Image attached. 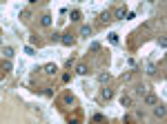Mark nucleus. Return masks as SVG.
<instances>
[{"instance_id": "nucleus-15", "label": "nucleus", "mask_w": 167, "mask_h": 124, "mask_svg": "<svg viewBox=\"0 0 167 124\" xmlns=\"http://www.w3.org/2000/svg\"><path fill=\"white\" fill-rule=\"evenodd\" d=\"M5 56H7V58H11V56H14V49H11V47H5Z\"/></svg>"}, {"instance_id": "nucleus-2", "label": "nucleus", "mask_w": 167, "mask_h": 124, "mask_svg": "<svg viewBox=\"0 0 167 124\" xmlns=\"http://www.w3.org/2000/svg\"><path fill=\"white\" fill-rule=\"evenodd\" d=\"M69 18H71V22H78V20L83 18V11H80V9H74V11L69 13Z\"/></svg>"}, {"instance_id": "nucleus-7", "label": "nucleus", "mask_w": 167, "mask_h": 124, "mask_svg": "<svg viewBox=\"0 0 167 124\" xmlns=\"http://www.w3.org/2000/svg\"><path fill=\"white\" fill-rule=\"evenodd\" d=\"M40 25H42V27H49V25H51V16H49V13H42Z\"/></svg>"}, {"instance_id": "nucleus-12", "label": "nucleus", "mask_w": 167, "mask_h": 124, "mask_svg": "<svg viewBox=\"0 0 167 124\" xmlns=\"http://www.w3.org/2000/svg\"><path fill=\"white\" fill-rule=\"evenodd\" d=\"M62 102H65V104H74L76 100H74V95H71V93H67L65 98H62Z\"/></svg>"}, {"instance_id": "nucleus-19", "label": "nucleus", "mask_w": 167, "mask_h": 124, "mask_svg": "<svg viewBox=\"0 0 167 124\" xmlns=\"http://www.w3.org/2000/svg\"><path fill=\"white\" fill-rule=\"evenodd\" d=\"M89 49H92V51H98V49H100V44H98V42H92V47H89Z\"/></svg>"}, {"instance_id": "nucleus-18", "label": "nucleus", "mask_w": 167, "mask_h": 124, "mask_svg": "<svg viewBox=\"0 0 167 124\" xmlns=\"http://www.w3.org/2000/svg\"><path fill=\"white\" fill-rule=\"evenodd\" d=\"M2 69L5 71H11V62H2Z\"/></svg>"}, {"instance_id": "nucleus-17", "label": "nucleus", "mask_w": 167, "mask_h": 124, "mask_svg": "<svg viewBox=\"0 0 167 124\" xmlns=\"http://www.w3.org/2000/svg\"><path fill=\"white\" fill-rule=\"evenodd\" d=\"M109 40H111L114 44H116V42H118V33H111V36H109Z\"/></svg>"}, {"instance_id": "nucleus-5", "label": "nucleus", "mask_w": 167, "mask_h": 124, "mask_svg": "<svg viewBox=\"0 0 167 124\" xmlns=\"http://www.w3.org/2000/svg\"><path fill=\"white\" fill-rule=\"evenodd\" d=\"M76 73H78V75H87V73H89V66H87V64H78V66H76Z\"/></svg>"}, {"instance_id": "nucleus-16", "label": "nucleus", "mask_w": 167, "mask_h": 124, "mask_svg": "<svg viewBox=\"0 0 167 124\" xmlns=\"http://www.w3.org/2000/svg\"><path fill=\"white\" fill-rule=\"evenodd\" d=\"M147 73H149V75L156 73V64H149V66H147Z\"/></svg>"}, {"instance_id": "nucleus-11", "label": "nucleus", "mask_w": 167, "mask_h": 124, "mask_svg": "<svg viewBox=\"0 0 167 124\" xmlns=\"http://www.w3.org/2000/svg\"><path fill=\"white\" fill-rule=\"evenodd\" d=\"M120 104H123V107H132V98H129V95H123V98H120Z\"/></svg>"}, {"instance_id": "nucleus-10", "label": "nucleus", "mask_w": 167, "mask_h": 124, "mask_svg": "<svg viewBox=\"0 0 167 124\" xmlns=\"http://www.w3.org/2000/svg\"><path fill=\"white\" fill-rule=\"evenodd\" d=\"M145 102H147V104H156L158 100H156V95H154V93H147V98H145Z\"/></svg>"}, {"instance_id": "nucleus-4", "label": "nucleus", "mask_w": 167, "mask_h": 124, "mask_svg": "<svg viewBox=\"0 0 167 124\" xmlns=\"http://www.w3.org/2000/svg\"><path fill=\"white\" fill-rule=\"evenodd\" d=\"M111 20H114V18H111L109 11H103V13H100V22H103V25H107V22H111Z\"/></svg>"}, {"instance_id": "nucleus-1", "label": "nucleus", "mask_w": 167, "mask_h": 124, "mask_svg": "<svg viewBox=\"0 0 167 124\" xmlns=\"http://www.w3.org/2000/svg\"><path fill=\"white\" fill-rule=\"evenodd\" d=\"M60 42H62V44H67V47H71V44H74V36H71V33H65V36L60 38Z\"/></svg>"}, {"instance_id": "nucleus-13", "label": "nucleus", "mask_w": 167, "mask_h": 124, "mask_svg": "<svg viewBox=\"0 0 167 124\" xmlns=\"http://www.w3.org/2000/svg\"><path fill=\"white\" fill-rule=\"evenodd\" d=\"M154 113H156V117H163V115H165V107H163V104H160V107H156V111H154Z\"/></svg>"}, {"instance_id": "nucleus-20", "label": "nucleus", "mask_w": 167, "mask_h": 124, "mask_svg": "<svg viewBox=\"0 0 167 124\" xmlns=\"http://www.w3.org/2000/svg\"><path fill=\"white\" fill-rule=\"evenodd\" d=\"M69 124H80V122H78V117H74V120H69Z\"/></svg>"}, {"instance_id": "nucleus-9", "label": "nucleus", "mask_w": 167, "mask_h": 124, "mask_svg": "<svg viewBox=\"0 0 167 124\" xmlns=\"http://www.w3.org/2000/svg\"><path fill=\"white\" fill-rule=\"evenodd\" d=\"M125 16H127V11H125L123 7L116 9V20H125Z\"/></svg>"}, {"instance_id": "nucleus-14", "label": "nucleus", "mask_w": 167, "mask_h": 124, "mask_svg": "<svg viewBox=\"0 0 167 124\" xmlns=\"http://www.w3.org/2000/svg\"><path fill=\"white\" fill-rule=\"evenodd\" d=\"M109 80V73H100L98 75V82H107Z\"/></svg>"}, {"instance_id": "nucleus-8", "label": "nucleus", "mask_w": 167, "mask_h": 124, "mask_svg": "<svg viewBox=\"0 0 167 124\" xmlns=\"http://www.w3.org/2000/svg\"><path fill=\"white\" fill-rule=\"evenodd\" d=\"M80 36H87V38H89V36H92V27H89V25L80 27Z\"/></svg>"}, {"instance_id": "nucleus-3", "label": "nucleus", "mask_w": 167, "mask_h": 124, "mask_svg": "<svg viewBox=\"0 0 167 124\" xmlns=\"http://www.w3.org/2000/svg\"><path fill=\"white\" fill-rule=\"evenodd\" d=\"M45 73L47 75H56L58 73V66L56 64H45Z\"/></svg>"}, {"instance_id": "nucleus-6", "label": "nucleus", "mask_w": 167, "mask_h": 124, "mask_svg": "<svg viewBox=\"0 0 167 124\" xmlns=\"http://www.w3.org/2000/svg\"><path fill=\"white\" fill-rule=\"evenodd\" d=\"M100 98H103V100H111V98H114V91H111V89H103Z\"/></svg>"}]
</instances>
